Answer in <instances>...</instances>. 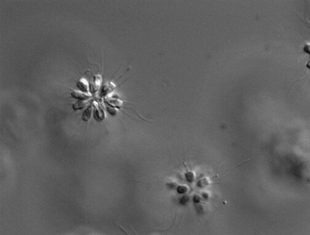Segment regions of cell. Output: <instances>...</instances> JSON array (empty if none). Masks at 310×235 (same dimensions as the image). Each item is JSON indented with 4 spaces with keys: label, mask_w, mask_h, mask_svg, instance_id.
Segmentation results:
<instances>
[{
    "label": "cell",
    "mask_w": 310,
    "mask_h": 235,
    "mask_svg": "<svg viewBox=\"0 0 310 235\" xmlns=\"http://www.w3.org/2000/svg\"><path fill=\"white\" fill-rule=\"evenodd\" d=\"M92 113H93V108H92V106H89V107L85 110V112H84V114H83L82 119H83L85 122H88L89 119L91 118V116H92Z\"/></svg>",
    "instance_id": "1"
},
{
    "label": "cell",
    "mask_w": 310,
    "mask_h": 235,
    "mask_svg": "<svg viewBox=\"0 0 310 235\" xmlns=\"http://www.w3.org/2000/svg\"><path fill=\"white\" fill-rule=\"evenodd\" d=\"M71 95H72V97L76 98V99H78V100H80V101L87 100L88 98L90 97L89 95H86V94L82 93V92H72Z\"/></svg>",
    "instance_id": "2"
},
{
    "label": "cell",
    "mask_w": 310,
    "mask_h": 235,
    "mask_svg": "<svg viewBox=\"0 0 310 235\" xmlns=\"http://www.w3.org/2000/svg\"><path fill=\"white\" fill-rule=\"evenodd\" d=\"M78 86H79V87H80L82 91H84V92H85V91L86 92V91L88 90V86L86 85V83L85 84V81H83V80H80L79 83H78Z\"/></svg>",
    "instance_id": "3"
},
{
    "label": "cell",
    "mask_w": 310,
    "mask_h": 235,
    "mask_svg": "<svg viewBox=\"0 0 310 235\" xmlns=\"http://www.w3.org/2000/svg\"><path fill=\"white\" fill-rule=\"evenodd\" d=\"M185 176H186V179L189 182H193L194 179H195V174H194L192 172H187Z\"/></svg>",
    "instance_id": "4"
},
{
    "label": "cell",
    "mask_w": 310,
    "mask_h": 235,
    "mask_svg": "<svg viewBox=\"0 0 310 235\" xmlns=\"http://www.w3.org/2000/svg\"><path fill=\"white\" fill-rule=\"evenodd\" d=\"M84 106H85V102H80V101H78L77 103H75L74 105H73V108L75 109V110H77V109H81V108H84Z\"/></svg>",
    "instance_id": "5"
},
{
    "label": "cell",
    "mask_w": 310,
    "mask_h": 235,
    "mask_svg": "<svg viewBox=\"0 0 310 235\" xmlns=\"http://www.w3.org/2000/svg\"><path fill=\"white\" fill-rule=\"evenodd\" d=\"M177 190H178V192H179V193L182 194V193H186V192H187L188 188H187L186 186H180V187H178Z\"/></svg>",
    "instance_id": "6"
},
{
    "label": "cell",
    "mask_w": 310,
    "mask_h": 235,
    "mask_svg": "<svg viewBox=\"0 0 310 235\" xmlns=\"http://www.w3.org/2000/svg\"><path fill=\"white\" fill-rule=\"evenodd\" d=\"M303 50H304V52L310 55V43H306L303 47Z\"/></svg>",
    "instance_id": "7"
},
{
    "label": "cell",
    "mask_w": 310,
    "mask_h": 235,
    "mask_svg": "<svg viewBox=\"0 0 310 235\" xmlns=\"http://www.w3.org/2000/svg\"><path fill=\"white\" fill-rule=\"evenodd\" d=\"M108 111L112 114V115H115L116 114H117V111H116L115 108H113V110L111 109V108H108Z\"/></svg>",
    "instance_id": "8"
},
{
    "label": "cell",
    "mask_w": 310,
    "mask_h": 235,
    "mask_svg": "<svg viewBox=\"0 0 310 235\" xmlns=\"http://www.w3.org/2000/svg\"><path fill=\"white\" fill-rule=\"evenodd\" d=\"M307 67L308 68V69H310V60L307 62Z\"/></svg>",
    "instance_id": "9"
}]
</instances>
